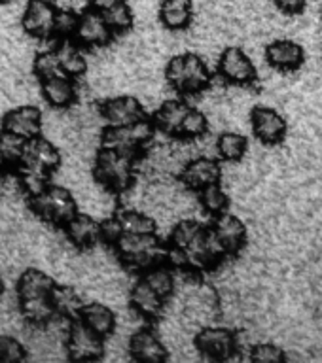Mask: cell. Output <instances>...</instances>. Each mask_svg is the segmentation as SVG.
Segmentation results:
<instances>
[{
  "label": "cell",
  "mask_w": 322,
  "mask_h": 363,
  "mask_svg": "<svg viewBox=\"0 0 322 363\" xmlns=\"http://www.w3.org/2000/svg\"><path fill=\"white\" fill-rule=\"evenodd\" d=\"M135 163L136 155L101 146L95 155L93 176L102 187H107L108 191H127L135 180Z\"/></svg>",
  "instance_id": "cell-1"
},
{
  "label": "cell",
  "mask_w": 322,
  "mask_h": 363,
  "mask_svg": "<svg viewBox=\"0 0 322 363\" xmlns=\"http://www.w3.org/2000/svg\"><path fill=\"white\" fill-rule=\"evenodd\" d=\"M28 206L40 220L55 227H65L78 214V203L73 193L67 187L53 184L40 195L28 199Z\"/></svg>",
  "instance_id": "cell-2"
},
{
  "label": "cell",
  "mask_w": 322,
  "mask_h": 363,
  "mask_svg": "<svg viewBox=\"0 0 322 363\" xmlns=\"http://www.w3.org/2000/svg\"><path fill=\"white\" fill-rule=\"evenodd\" d=\"M165 78L171 87L181 93H199L209 87L210 70L207 62L195 53L173 57L165 68Z\"/></svg>",
  "instance_id": "cell-3"
},
{
  "label": "cell",
  "mask_w": 322,
  "mask_h": 363,
  "mask_svg": "<svg viewBox=\"0 0 322 363\" xmlns=\"http://www.w3.org/2000/svg\"><path fill=\"white\" fill-rule=\"evenodd\" d=\"M156 130L158 129H156L154 119H148L146 116L129 125H108L107 129L102 130L101 146L139 155V152H142L146 144L154 140Z\"/></svg>",
  "instance_id": "cell-4"
},
{
  "label": "cell",
  "mask_w": 322,
  "mask_h": 363,
  "mask_svg": "<svg viewBox=\"0 0 322 363\" xmlns=\"http://www.w3.org/2000/svg\"><path fill=\"white\" fill-rule=\"evenodd\" d=\"M114 248L129 269L146 271L152 265H158L161 257V244L156 233H124Z\"/></svg>",
  "instance_id": "cell-5"
},
{
  "label": "cell",
  "mask_w": 322,
  "mask_h": 363,
  "mask_svg": "<svg viewBox=\"0 0 322 363\" xmlns=\"http://www.w3.org/2000/svg\"><path fill=\"white\" fill-rule=\"evenodd\" d=\"M65 348L70 359L76 362H95L104 354V339L91 331L82 320H73L67 328Z\"/></svg>",
  "instance_id": "cell-6"
},
{
  "label": "cell",
  "mask_w": 322,
  "mask_h": 363,
  "mask_svg": "<svg viewBox=\"0 0 322 363\" xmlns=\"http://www.w3.org/2000/svg\"><path fill=\"white\" fill-rule=\"evenodd\" d=\"M57 8L50 0H28L21 17L23 30L38 40L53 38Z\"/></svg>",
  "instance_id": "cell-7"
},
{
  "label": "cell",
  "mask_w": 322,
  "mask_h": 363,
  "mask_svg": "<svg viewBox=\"0 0 322 363\" xmlns=\"http://www.w3.org/2000/svg\"><path fill=\"white\" fill-rule=\"evenodd\" d=\"M218 72L227 84L232 85L254 84L256 76H258L250 57L243 50L233 48V45L222 51L220 59H218Z\"/></svg>",
  "instance_id": "cell-8"
},
{
  "label": "cell",
  "mask_w": 322,
  "mask_h": 363,
  "mask_svg": "<svg viewBox=\"0 0 322 363\" xmlns=\"http://www.w3.org/2000/svg\"><path fill=\"white\" fill-rule=\"evenodd\" d=\"M195 348L209 359H227L237 348V339L230 329L207 325L195 335Z\"/></svg>",
  "instance_id": "cell-9"
},
{
  "label": "cell",
  "mask_w": 322,
  "mask_h": 363,
  "mask_svg": "<svg viewBox=\"0 0 322 363\" xmlns=\"http://www.w3.org/2000/svg\"><path fill=\"white\" fill-rule=\"evenodd\" d=\"M112 28L108 27L107 19L101 11L85 10L80 13L78 30L74 34V42L84 48H102L112 42Z\"/></svg>",
  "instance_id": "cell-10"
},
{
  "label": "cell",
  "mask_w": 322,
  "mask_h": 363,
  "mask_svg": "<svg viewBox=\"0 0 322 363\" xmlns=\"http://www.w3.org/2000/svg\"><path fill=\"white\" fill-rule=\"evenodd\" d=\"M250 123L254 135L264 144H279L286 136L289 123L286 119L269 106H254L250 112Z\"/></svg>",
  "instance_id": "cell-11"
},
{
  "label": "cell",
  "mask_w": 322,
  "mask_h": 363,
  "mask_svg": "<svg viewBox=\"0 0 322 363\" xmlns=\"http://www.w3.org/2000/svg\"><path fill=\"white\" fill-rule=\"evenodd\" d=\"M2 130L19 135L23 138H34L42 135V110L33 104L17 106L10 112L4 113L2 118Z\"/></svg>",
  "instance_id": "cell-12"
},
{
  "label": "cell",
  "mask_w": 322,
  "mask_h": 363,
  "mask_svg": "<svg viewBox=\"0 0 322 363\" xmlns=\"http://www.w3.org/2000/svg\"><path fill=\"white\" fill-rule=\"evenodd\" d=\"M129 354L135 362L159 363L169 357L167 346L154 329H136L129 339Z\"/></svg>",
  "instance_id": "cell-13"
},
{
  "label": "cell",
  "mask_w": 322,
  "mask_h": 363,
  "mask_svg": "<svg viewBox=\"0 0 322 363\" xmlns=\"http://www.w3.org/2000/svg\"><path fill=\"white\" fill-rule=\"evenodd\" d=\"M101 116L108 125H129L144 118V110L139 99L131 95H119L102 102Z\"/></svg>",
  "instance_id": "cell-14"
},
{
  "label": "cell",
  "mask_w": 322,
  "mask_h": 363,
  "mask_svg": "<svg viewBox=\"0 0 322 363\" xmlns=\"http://www.w3.org/2000/svg\"><path fill=\"white\" fill-rule=\"evenodd\" d=\"M220 164L216 163L215 159L201 155V157L192 159V161H188V163L184 164L181 178L186 187L195 189V191H201L203 187L220 182Z\"/></svg>",
  "instance_id": "cell-15"
},
{
  "label": "cell",
  "mask_w": 322,
  "mask_h": 363,
  "mask_svg": "<svg viewBox=\"0 0 322 363\" xmlns=\"http://www.w3.org/2000/svg\"><path fill=\"white\" fill-rule=\"evenodd\" d=\"M40 93L51 108H70L78 99V87L70 76H51L40 79Z\"/></svg>",
  "instance_id": "cell-16"
},
{
  "label": "cell",
  "mask_w": 322,
  "mask_h": 363,
  "mask_svg": "<svg viewBox=\"0 0 322 363\" xmlns=\"http://www.w3.org/2000/svg\"><path fill=\"white\" fill-rule=\"evenodd\" d=\"M210 227L215 229V233L222 240L227 255H235L241 252V248L245 246V240H247V227L237 216L230 214V212H222V214L215 216V221H213Z\"/></svg>",
  "instance_id": "cell-17"
},
{
  "label": "cell",
  "mask_w": 322,
  "mask_h": 363,
  "mask_svg": "<svg viewBox=\"0 0 322 363\" xmlns=\"http://www.w3.org/2000/svg\"><path fill=\"white\" fill-rule=\"evenodd\" d=\"M266 59L273 68L283 70V72H292L304 65L306 51L298 42H292V40H275L267 45Z\"/></svg>",
  "instance_id": "cell-18"
},
{
  "label": "cell",
  "mask_w": 322,
  "mask_h": 363,
  "mask_svg": "<svg viewBox=\"0 0 322 363\" xmlns=\"http://www.w3.org/2000/svg\"><path fill=\"white\" fill-rule=\"evenodd\" d=\"M63 229L68 240L80 250L93 248L101 240V221L84 212H78Z\"/></svg>",
  "instance_id": "cell-19"
},
{
  "label": "cell",
  "mask_w": 322,
  "mask_h": 363,
  "mask_svg": "<svg viewBox=\"0 0 322 363\" xmlns=\"http://www.w3.org/2000/svg\"><path fill=\"white\" fill-rule=\"evenodd\" d=\"M55 280L48 272L34 269V267L25 269L21 272V277L17 278V301L33 299V297H50L51 289L55 288Z\"/></svg>",
  "instance_id": "cell-20"
},
{
  "label": "cell",
  "mask_w": 322,
  "mask_h": 363,
  "mask_svg": "<svg viewBox=\"0 0 322 363\" xmlns=\"http://www.w3.org/2000/svg\"><path fill=\"white\" fill-rule=\"evenodd\" d=\"M129 303L133 306V311L139 316L146 318V320H154L161 314L165 306V299L159 294H156L144 278H139L135 286L131 288Z\"/></svg>",
  "instance_id": "cell-21"
},
{
  "label": "cell",
  "mask_w": 322,
  "mask_h": 363,
  "mask_svg": "<svg viewBox=\"0 0 322 363\" xmlns=\"http://www.w3.org/2000/svg\"><path fill=\"white\" fill-rule=\"evenodd\" d=\"M80 320L97 335H101L102 339H107L116 331V314L110 306L104 303H85Z\"/></svg>",
  "instance_id": "cell-22"
},
{
  "label": "cell",
  "mask_w": 322,
  "mask_h": 363,
  "mask_svg": "<svg viewBox=\"0 0 322 363\" xmlns=\"http://www.w3.org/2000/svg\"><path fill=\"white\" fill-rule=\"evenodd\" d=\"M188 110H190V106L182 101L163 102L154 113L156 129L161 130L167 136H181L182 121L186 118Z\"/></svg>",
  "instance_id": "cell-23"
},
{
  "label": "cell",
  "mask_w": 322,
  "mask_h": 363,
  "mask_svg": "<svg viewBox=\"0 0 322 363\" xmlns=\"http://www.w3.org/2000/svg\"><path fill=\"white\" fill-rule=\"evenodd\" d=\"M14 172H16L17 182H19L23 193L28 199L36 197V195H40V193L50 187L51 172L44 169V167L33 163V161H23L19 164V169H16Z\"/></svg>",
  "instance_id": "cell-24"
},
{
  "label": "cell",
  "mask_w": 322,
  "mask_h": 363,
  "mask_svg": "<svg viewBox=\"0 0 322 363\" xmlns=\"http://www.w3.org/2000/svg\"><path fill=\"white\" fill-rule=\"evenodd\" d=\"M159 19L167 30H184L193 19L192 0H161Z\"/></svg>",
  "instance_id": "cell-25"
},
{
  "label": "cell",
  "mask_w": 322,
  "mask_h": 363,
  "mask_svg": "<svg viewBox=\"0 0 322 363\" xmlns=\"http://www.w3.org/2000/svg\"><path fill=\"white\" fill-rule=\"evenodd\" d=\"M51 305L55 308L57 318H65L68 322L78 320L80 312L84 308V301L80 294L70 286H55L50 294Z\"/></svg>",
  "instance_id": "cell-26"
},
{
  "label": "cell",
  "mask_w": 322,
  "mask_h": 363,
  "mask_svg": "<svg viewBox=\"0 0 322 363\" xmlns=\"http://www.w3.org/2000/svg\"><path fill=\"white\" fill-rule=\"evenodd\" d=\"M25 161H33V163L44 167L50 172H55L61 167V153H59V150L48 138L40 135L27 140Z\"/></svg>",
  "instance_id": "cell-27"
},
{
  "label": "cell",
  "mask_w": 322,
  "mask_h": 363,
  "mask_svg": "<svg viewBox=\"0 0 322 363\" xmlns=\"http://www.w3.org/2000/svg\"><path fill=\"white\" fill-rule=\"evenodd\" d=\"M55 51L57 55H59L63 72L67 74V76L76 79L87 72V61H85L84 53L80 51L76 42H73V40H61Z\"/></svg>",
  "instance_id": "cell-28"
},
{
  "label": "cell",
  "mask_w": 322,
  "mask_h": 363,
  "mask_svg": "<svg viewBox=\"0 0 322 363\" xmlns=\"http://www.w3.org/2000/svg\"><path fill=\"white\" fill-rule=\"evenodd\" d=\"M19 312L25 318V322L36 328H44L53 318H57L50 297H33V299L19 301Z\"/></svg>",
  "instance_id": "cell-29"
},
{
  "label": "cell",
  "mask_w": 322,
  "mask_h": 363,
  "mask_svg": "<svg viewBox=\"0 0 322 363\" xmlns=\"http://www.w3.org/2000/svg\"><path fill=\"white\" fill-rule=\"evenodd\" d=\"M142 278H144V280L148 282V286H150V288H152L156 294L161 295L165 301L169 299L176 288L175 274L171 272L169 267L161 265V263H158V265H152L150 269H146V271H144V274H142Z\"/></svg>",
  "instance_id": "cell-30"
},
{
  "label": "cell",
  "mask_w": 322,
  "mask_h": 363,
  "mask_svg": "<svg viewBox=\"0 0 322 363\" xmlns=\"http://www.w3.org/2000/svg\"><path fill=\"white\" fill-rule=\"evenodd\" d=\"M0 150L4 153L6 163L10 170L19 169V164L25 161V152H27V138L19 135L0 130Z\"/></svg>",
  "instance_id": "cell-31"
},
{
  "label": "cell",
  "mask_w": 322,
  "mask_h": 363,
  "mask_svg": "<svg viewBox=\"0 0 322 363\" xmlns=\"http://www.w3.org/2000/svg\"><path fill=\"white\" fill-rule=\"evenodd\" d=\"M203 231V225L195 220H182L178 221L175 227H173V231H171V238H169V246L171 250H175V252H184V250L190 246V244L195 240L199 233Z\"/></svg>",
  "instance_id": "cell-32"
},
{
  "label": "cell",
  "mask_w": 322,
  "mask_h": 363,
  "mask_svg": "<svg viewBox=\"0 0 322 363\" xmlns=\"http://www.w3.org/2000/svg\"><path fill=\"white\" fill-rule=\"evenodd\" d=\"M199 193V204L205 212H209L213 216H218L222 212H226L230 206V197L227 193L220 187V184H210V186L203 187Z\"/></svg>",
  "instance_id": "cell-33"
},
{
  "label": "cell",
  "mask_w": 322,
  "mask_h": 363,
  "mask_svg": "<svg viewBox=\"0 0 322 363\" xmlns=\"http://www.w3.org/2000/svg\"><path fill=\"white\" fill-rule=\"evenodd\" d=\"M216 152L226 161H239L247 153V138L239 133H222L216 140Z\"/></svg>",
  "instance_id": "cell-34"
},
{
  "label": "cell",
  "mask_w": 322,
  "mask_h": 363,
  "mask_svg": "<svg viewBox=\"0 0 322 363\" xmlns=\"http://www.w3.org/2000/svg\"><path fill=\"white\" fill-rule=\"evenodd\" d=\"M104 19H107L108 27L112 28L114 34H122L131 30L133 27V21H135V16H133V10H131V6L122 0L119 4H116L114 8L107 10L104 13Z\"/></svg>",
  "instance_id": "cell-35"
},
{
  "label": "cell",
  "mask_w": 322,
  "mask_h": 363,
  "mask_svg": "<svg viewBox=\"0 0 322 363\" xmlns=\"http://www.w3.org/2000/svg\"><path fill=\"white\" fill-rule=\"evenodd\" d=\"M124 233H156V221L139 210H124L118 214Z\"/></svg>",
  "instance_id": "cell-36"
},
{
  "label": "cell",
  "mask_w": 322,
  "mask_h": 363,
  "mask_svg": "<svg viewBox=\"0 0 322 363\" xmlns=\"http://www.w3.org/2000/svg\"><path fill=\"white\" fill-rule=\"evenodd\" d=\"M33 70L34 74L38 76V79L51 78V76H63V68L61 62H59V55H57L55 50H48L42 51L38 55L34 57L33 62ZM67 76V74H65Z\"/></svg>",
  "instance_id": "cell-37"
},
{
  "label": "cell",
  "mask_w": 322,
  "mask_h": 363,
  "mask_svg": "<svg viewBox=\"0 0 322 363\" xmlns=\"http://www.w3.org/2000/svg\"><path fill=\"white\" fill-rule=\"evenodd\" d=\"M207 129H209L207 116L201 110H198V108L190 106L181 127L182 138H201V136L207 135Z\"/></svg>",
  "instance_id": "cell-38"
},
{
  "label": "cell",
  "mask_w": 322,
  "mask_h": 363,
  "mask_svg": "<svg viewBox=\"0 0 322 363\" xmlns=\"http://www.w3.org/2000/svg\"><path fill=\"white\" fill-rule=\"evenodd\" d=\"M80 16L74 10H57L55 27H53V38L57 40H74V34L78 30Z\"/></svg>",
  "instance_id": "cell-39"
},
{
  "label": "cell",
  "mask_w": 322,
  "mask_h": 363,
  "mask_svg": "<svg viewBox=\"0 0 322 363\" xmlns=\"http://www.w3.org/2000/svg\"><path fill=\"white\" fill-rule=\"evenodd\" d=\"M27 357V348L14 335H0V363H17Z\"/></svg>",
  "instance_id": "cell-40"
},
{
  "label": "cell",
  "mask_w": 322,
  "mask_h": 363,
  "mask_svg": "<svg viewBox=\"0 0 322 363\" xmlns=\"http://www.w3.org/2000/svg\"><path fill=\"white\" fill-rule=\"evenodd\" d=\"M250 359L260 363H283L286 362V354L283 352V348H279L272 342H262V345L252 346Z\"/></svg>",
  "instance_id": "cell-41"
},
{
  "label": "cell",
  "mask_w": 322,
  "mask_h": 363,
  "mask_svg": "<svg viewBox=\"0 0 322 363\" xmlns=\"http://www.w3.org/2000/svg\"><path fill=\"white\" fill-rule=\"evenodd\" d=\"M122 235H124V227H122V221H119L118 216H112V218H107V220L101 221L102 242L114 246V244L118 242Z\"/></svg>",
  "instance_id": "cell-42"
},
{
  "label": "cell",
  "mask_w": 322,
  "mask_h": 363,
  "mask_svg": "<svg viewBox=\"0 0 322 363\" xmlns=\"http://www.w3.org/2000/svg\"><path fill=\"white\" fill-rule=\"evenodd\" d=\"M273 4L279 11H283L284 16H300L306 10L307 0H273Z\"/></svg>",
  "instance_id": "cell-43"
},
{
  "label": "cell",
  "mask_w": 322,
  "mask_h": 363,
  "mask_svg": "<svg viewBox=\"0 0 322 363\" xmlns=\"http://www.w3.org/2000/svg\"><path fill=\"white\" fill-rule=\"evenodd\" d=\"M119 2H122V0H90V8L91 10L104 13V11L110 10V8H114V6L119 4Z\"/></svg>",
  "instance_id": "cell-44"
},
{
  "label": "cell",
  "mask_w": 322,
  "mask_h": 363,
  "mask_svg": "<svg viewBox=\"0 0 322 363\" xmlns=\"http://www.w3.org/2000/svg\"><path fill=\"white\" fill-rule=\"evenodd\" d=\"M6 170H10V167H8V163H6L4 153H2V150H0V172H6Z\"/></svg>",
  "instance_id": "cell-45"
},
{
  "label": "cell",
  "mask_w": 322,
  "mask_h": 363,
  "mask_svg": "<svg viewBox=\"0 0 322 363\" xmlns=\"http://www.w3.org/2000/svg\"><path fill=\"white\" fill-rule=\"evenodd\" d=\"M4 294V280H2V277H0V295Z\"/></svg>",
  "instance_id": "cell-46"
},
{
  "label": "cell",
  "mask_w": 322,
  "mask_h": 363,
  "mask_svg": "<svg viewBox=\"0 0 322 363\" xmlns=\"http://www.w3.org/2000/svg\"><path fill=\"white\" fill-rule=\"evenodd\" d=\"M11 0H0V6H4V4H10Z\"/></svg>",
  "instance_id": "cell-47"
}]
</instances>
